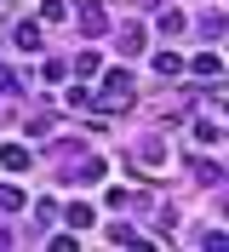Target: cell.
Instances as JSON below:
<instances>
[{
    "label": "cell",
    "instance_id": "obj_4",
    "mask_svg": "<svg viewBox=\"0 0 229 252\" xmlns=\"http://www.w3.org/2000/svg\"><path fill=\"white\" fill-rule=\"evenodd\" d=\"M189 69H195V75H224V63H218V52H200V58H189Z\"/></svg>",
    "mask_w": 229,
    "mask_h": 252
},
{
    "label": "cell",
    "instance_id": "obj_1",
    "mask_svg": "<svg viewBox=\"0 0 229 252\" xmlns=\"http://www.w3.org/2000/svg\"><path fill=\"white\" fill-rule=\"evenodd\" d=\"M126 97H132V75H126V69H115V75L103 80V97H98V103H109V109H115V103H126Z\"/></svg>",
    "mask_w": 229,
    "mask_h": 252
},
{
    "label": "cell",
    "instance_id": "obj_3",
    "mask_svg": "<svg viewBox=\"0 0 229 252\" xmlns=\"http://www.w3.org/2000/svg\"><path fill=\"white\" fill-rule=\"evenodd\" d=\"M0 160H6L12 172H23V166H29V149H23V143H0Z\"/></svg>",
    "mask_w": 229,
    "mask_h": 252
},
{
    "label": "cell",
    "instance_id": "obj_12",
    "mask_svg": "<svg viewBox=\"0 0 229 252\" xmlns=\"http://www.w3.org/2000/svg\"><path fill=\"white\" fill-rule=\"evenodd\" d=\"M155 69H161V75H178L183 58H178V52H161V58H155Z\"/></svg>",
    "mask_w": 229,
    "mask_h": 252
},
{
    "label": "cell",
    "instance_id": "obj_5",
    "mask_svg": "<svg viewBox=\"0 0 229 252\" xmlns=\"http://www.w3.org/2000/svg\"><path fill=\"white\" fill-rule=\"evenodd\" d=\"M17 46H23V52H40V23H17Z\"/></svg>",
    "mask_w": 229,
    "mask_h": 252
},
{
    "label": "cell",
    "instance_id": "obj_10",
    "mask_svg": "<svg viewBox=\"0 0 229 252\" xmlns=\"http://www.w3.org/2000/svg\"><path fill=\"white\" fill-rule=\"evenodd\" d=\"M17 206H23V195H17L12 184H0V212H17Z\"/></svg>",
    "mask_w": 229,
    "mask_h": 252
},
{
    "label": "cell",
    "instance_id": "obj_9",
    "mask_svg": "<svg viewBox=\"0 0 229 252\" xmlns=\"http://www.w3.org/2000/svg\"><path fill=\"white\" fill-rule=\"evenodd\" d=\"M121 52H143V23H132V29L121 34Z\"/></svg>",
    "mask_w": 229,
    "mask_h": 252
},
{
    "label": "cell",
    "instance_id": "obj_14",
    "mask_svg": "<svg viewBox=\"0 0 229 252\" xmlns=\"http://www.w3.org/2000/svg\"><path fill=\"white\" fill-rule=\"evenodd\" d=\"M92 103V86H69V109H86Z\"/></svg>",
    "mask_w": 229,
    "mask_h": 252
},
{
    "label": "cell",
    "instance_id": "obj_16",
    "mask_svg": "<svg viewBox=\"0 0 229 252\" xmlns=\"http://www.w3.org/2000/svg\"><path fill=\"white\" fill-rule=\"evenodd\" d=\"M143 6H161V0H143Z\"/></svg>",
    "mask_w": 229,
    "mask_h": 252
},
{
    "label": "cell",
    "instance_id": "obj_8",
    "mask_svg": "<svg viewBox=\"0 0 229 252\" xmlns=\"http://www.w3.org/2000/svg\"><path fill=\"white\" fill-rule=\"evenodd\" d=\"M63 218L75 223V229H92V206H86V201H75V206H69V212H63Z\"/></svg>",
    "mask_w": 229,
    "mask_h": 252
},
{
    "label": "cell",
    "instance_id": "obj_13",
    "mask_svg": "<svg viewBox=\"0 0 229 252\" xmlns=\"http://www.w3.org/2000/svg\"><path fill=\"white\" fill-rule=\"evenodd\" d=\"M137 155H143V160H161L166 149H161V138H143V143H137Z\"/></svg>",
    "mask_w": 229,
    "mask_h": 252
},
{
    "label": "cell",
    "instance_id": "obj_6",
    "mask_svg": "<svg viewBox=\"0 0 229 252\" xmlns=\"http://www.w3.org/2000/svg\"><path fill=\"white\" fill-rule=\"evenodd\" d=\"M195 138H200V143H218V138H224V126H218L212 115H200V121H195Z\"/></svg>",
    "mask_w": 229,
    "mask_h": 252
},
{
    "label": "cell",
    "instance_id": "obj_7",
    "mask_svg": "<svg viewBox=\"0 0 229 252\" xmlns=\"http://www.w3.org/2000/svg\"><path fill=\"white\" fill-rule=\"evenodd\" d=\"M98 69H103V58H98V46H92V52H80V58H75V75H98Z\"/></svg>",
    "mask_w": 229,
    "mask_h": 252
},
{
    "label": "cell",
    "instance_id": "obj_2",
    "mask_svg": "<svg viewBox=\"0 0 229 252\" xmlns=\"http://www.w3.org/2000/svg\"><path fill=\"white\" fill-rule=\"evenodd\" d=\"M80 23H86V34H103L109 29V12L103 6H80Z\"/></svg>",
    "mask_w": 229,
    "mask_h": 252
},
{
    "label": "cell",
    "instance_id": "obj_15",
    "mask_svg": "<svg viewBox=\"0 0 229 252\" xmlns=\"http://www.w3.org/2000/svg\"><path fill=\"white\" fill-rule=\"evenodd\" d=\"M161 29H166V34H183V12H161Z\"/></svg>",
    "mask_w": 229,
    "mask_h": 252
},
{
    "label": "cell",
    "instance_id": "obj_11",
    "mask_svg": "<svg viewBox=\"0 0 229 252\" xmlns=\"http://www.w3.org/2000/svg\"><path fill=\"white\" fill-rule=\"evenodd\" d=\"M40 17H46V23H63V17H69V6H63V0H46Z\"/></svg>",
    "mask_w": 229,
    "mask_h": 252
}]
</instances>
